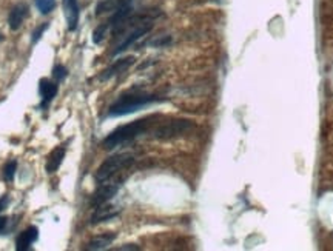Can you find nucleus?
Segmentation results:
<instances>
[{"instance_id":"9b49d317","label":"nucleus","mask_w":333,"mask_h":251,"mask_svg":"<svg viewBox=\"0 0 333 251\" xmlns=\"http://www.w3.org/2000/svg\"><path fill=\"white\" fill-rule=\"evenodd\" d=\"M57 85L54 82H50L47 79H42L40 84H39V93H40V97H42V107L48 105L50 102L56 97L57 94Z\"/></svg>"},{"instance_id":"412c9836","label":"nucleus","mask_w":333,"mask_h":251,"mask_svg":"<svg viewBox=\"0 0 333 251\" xmlns=\"http://www.w3.org/2000/svg\"><path fill=\"white\" fill-rule=\"evenodd\" d=\"M6 203H8V196H3L2 199H0V213H2V211L5 210Z\"/></svg>"},{"instance_id":"1a4fd4ad","label":"nucleus","mask_w":333,"mask_h":251,"mask_svg":"<svg viewBox=\"0 0 333 251\" xmlns=\"http://www.w3.org/2000/svg\"><path fill=\"white\" fill-rule=\"evenodd\" d=\"M27 16H28V6L25 3L16 5L13 9H11L9 17H8L9 28L13 31H17L22 27V24H24V20L27 19Z\"/></svg>"},{"instance_id":"4be33fe9","label":"nucleus","mask_w":333,"mask_h":251,"mask_svg":"<svg viewBox=\"0 0 333 251\" xmlns=\"http://www.w3.org/2000/svg\"><path fill=\"white\" fill-rule=\"evenodd\" d=\"M6 221H8L6 218H0V231H2L3 228L6 226Z\"/></svg>"},{"instance_id":"b1692460","label":"nucleus","mask_w":333,"mask_h":251,"mask_svg":"<svg viewBox=\"0 0 333 251\" xmlns=\"http://www.w3.org/2000/svg\"><path fill=\"white\" fill-rule=\"evenodd\" d=\"M0 40H2V36H0Z\"/></svg>"},{"instance_id":"aec40b11","label":"nucleus","mask_w":333,"mask_h":251,"mask_svg":"<svg viewBox=\"0 0 333 251\" xmlns=\"http://www.w3.org/2000/svg\"><path fill=\"white\" fill-rule=\"evenodd\" d=\"M48 27H50V24H42L39 28H36L32 31V37H31V42L32 43H36V42H39L40 40V37H42V34L48 29Z\"/></svg>"},{"instance_id":"9d476101","label":"nucleus","mask_w":333,"mask_h":251,"mask_svg":"<svg viewBox=\"0 0 333 251\" xmlns=\"http://www.w3.org/2000/svg\"><path fill=\"white\" fill-rule=\"evenodd\" d=\"M37 237H39V230H37L36 226L27 228V230L17 237L16 250H19V251H27V250H30L31 245L37 241Z\"/></svg>"},{"instance_id":"39448f33","label":"nucleus","mask_w":333,"mask_h":251,"mask_svg":"<svg viewBox=\"0 0 333 251\" xmlns=\"http://www.w3.org/2000/svg\"><path fill=\"white\" fill-rule=\"evenodd\" d=\"M151 28H153L151 20H147V22H142V24H139L134 29H131L127 36L123 37V40L118 45L116 50L113 51V56H118V54H121L123 51H127L130 47H133L137 40L142 39L144 36H147V34L151 31Z\"/></svg>"},{"instance_id":"423d86ee","label":"nucleus","mask_w":333,"mask_h":251,"mask_svg":"<svg viewBox=\"0 0 333 251\" xmlns=\"http://www.w3.org/2000/svg\"><path fill=\"white\" fill-rule=\"evenodd\" d=\"M121 182H122V179H116L114 182H110V180L100 182V187L96 191V195L93 197V202H91V205H93L94 208H97V207H100V205L107 203L110 199H113V196L116 195L119 187H121Z\"/></svg>"},{"instance_id":"0eeeda50","label":"nucleus","mask_w":333,"mask_h":251,"mask_svg":"<svg viewBox=\"0 0 333 251\" xmlns=\"http://www.w3.org/2000/svg\"><path fill=\"white\" fill-rule=\"evenodd\" d=\"M133 63H134V57H133V56L123 57V59H119V60L114 62L113 65H110V66L107 68V70H103L99 79H100L102 82L110 81V79H113V77H116V76L125 73Z\"/></svg>"},{"instance_id":"f3484780","label":"nucleus","mask_w":333,"mask_h":251,"mask_svg":"<svg viewBox=\"0 0 333 251\" xmlns=\"http://www.w3.org/2000/svg\"><path fill=\"white\" fill-rule=\"evenodd\" d=\"M16 169H17V162L16 161H11L5 165L3 168V177L6 182H13L14 179V174H16Z\"/></svg>"},{"instance_id":"5701e85b","label":"nucleus","mask_w":333,"mask_h":251,"mask_svg":"<svg viewBox=\"0 0 333 251\" xmlns=\"http://www.w3.org/2000/svg\"><path fill=\"white\" fill-rule=\"evenodd\" d=\"M121 250H122V251H125V250H139V247H136V245H125V247H122Z\"/></svg>"},{"instance_id":"7ed1b4c3","label":"nucleus","mask_w":333,"mask_h":251,"mask_svg":"<svg viewBox=\"0 0 333 251\" xmlns=\"http://www.w3.org/2000/svg\"><path fill=\"white\" fill-rule=\"evenodd\" d=\"M133 162H134V156L128 154V153L111 156L96 171V180L100 184V182H105L108 179H113L114 176L119 173V171L128 168Z\"/></svg>"},{"instance_id":"ddd939ff","label":"nucleus","mask_w":333,"mask_h":251,"mask_svg":"<svg viewBox=\"0 0 333 251\" xmlns=\"http://www.w3.org/2000/svg\"><path fill=\"white\" fill-rule=\"evenodd\" d=\"M119 213L118 210H114L113 207H105V203L100 205V207L96 208V213L93 214V218H91V223H99V222H105V221H110L113 218H116Z\"/></svg>"},{"instance_id":"4468645a","label":"nucleus","mask_w":333,"mask_h":251,"mask_svg":"<svg viewBox=\"0 0 333 251\" xmlns=\"http://www.w3.org/2000/svg\"><path fill=\"white\" fill-rule=\"evenodd\" d=\"M114 239H116V234L110 233V234H102L94 237L93 241H90L88 245L85 247V250H105Z\"/></svg>"},{"instance_id":"20e7f679","label":"nucleus","mask_w":333,"mask_h":251,"mask_svg":"<svg viewBox=\"0 0 333 251\" xmlns=\"http://www.w3.org/2000/svg\"><path fill=\"white\" fill-rule=\"evenodd\" d=\"M193 128V122L187 119H173L164 122L162 125H159V128L154 131L156 139H173L178 136H182L183 133H187Z\"/></svg>"},{"instance_id":"dca6fc26","label":"nucleus","mask_w":333,"mask_h":251,"mask_svg":"<svg viewBox=\"0 0 333 251\" xmlns=\"http://www.w3.org/2000/svg\"><path fill=\"white\" fill-rule=\"evenodd\" d=\"M36 6L42 14H48L56 8V0H36Z\"/></svg>"},{"instance_id":"a211bd4d","label":"nucleus","mask_w":333,"mask_h":251,"mask_svg":"<svg viewBox=\"0 0 333 251\" xmlns=\"http://www.w3.org/2000/svg\"><path fill=\"white\" fill-rule=\"evenodd\" d=\"M107 31H108V25H107V24L99 25V27L94 29V32H93V42H94V43H100L103 39H105Z\"/></svg>"},{"instance_id":"6ab92c4d","label":"nucleus","mask_w":333,"mask_h":251,"mask_svg":"<svg viewBox=\"0 0 333 251\" xmlns=\"http://www.w3.org/2000/svg\"><path fill=\"white\" fill-rule=\"evenodd\" d=\"M66 76H68V70H66L65 66H62V65H56V66H54V70H53V77L56 79L57 82L65 81Z\"/></svg>"},{"instance_id":"6e6552de","label":"nucleus","mask_w":333,"mask_h":251,"mask_svg":"<svg viewBox=\"0 0 333 251\" xmlns=\"http://www.w3.org/2000/svg\"><path fill=\"white\" fill-rule=\"evenodd\" d=\"M63 11H65L68 29L76 31L79 24V0H63Z\"/></svg>"},{"instance_id":"f03ea898","label":"nucleus","mask_w":333,"mask_h":251,"mask_svg":"<svg viewBox=\"0 0 333 251\" xmlns=\"http://www.w3.org/2000/svg\"><path fill=\"white\" fill-rule=\"evenodd\" d=\"M159 99L151 94H144V93H131V94H123L121 96L108 110L110 117H119V116H127V114L141 111L147 107H150Z\"/></svg>"},{"instance_id":"f257e3e1","label":"nucleus","mask_w":333,"mask_h":251,"mask_svg":"<svg viewBox=\"0 0 333 251\" xmlns=\"http://www.w3.org/2000/svg\"><path fill=\"white\" fill-rule=\"evenodd\" d=\"M156 117H147V119H139L130 122L127 125H122V127L116 128L113 133H110L105 139L102 142V146L105 150H114L116 146H121L127 142H131L133 139H136L137 136L144 134L148 128L153 125V120Z\"/></svg>"},{"instance_id":"2eb2a0df","label":"nucleus","mask_w":333,"mask_h":251,"mask_svg":"<svg viewBox=\"0 0 333 251\" xmlns=\"http://www.w3.org/2000/svg\"><path fill=\"white\" fill-rule=\"evenodd\" d=\"M122 2L123 0H103V2H100L96 8V16L108 13V11H116L122 5Z\"/></svg>"},{"instance_id":"f8f14e48","label":"nucleus","mask_w":333,"mask_h":251,"mask_svg":"<svg viewBox=\"0 0 333 251\" xmlns=\"http://www.w3.org/2000/svg\"><path fill=\"white\" fill-rule=\"evenodd\" d=\"M63 157H65V148L63 146L54 148V150L51 151V154L48 156L47 167H45L47 173H56V171L59 169V167L62 165Z\"/></svg>"}]
</instances>
